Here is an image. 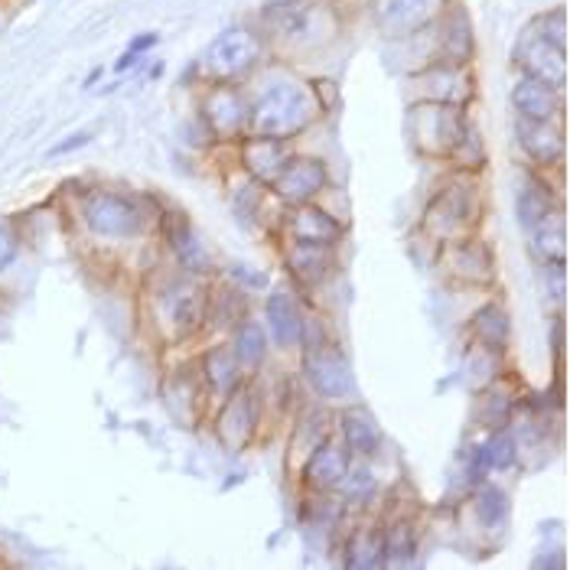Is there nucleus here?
<instances>
[{
	"label": "nucleus",
	"mask_w": 570,
	"mask_h": 570,
	"mask_svg": "<svg viewBox=\"0 0 570 570\" xmlns=\"http://www.w3.org/2000/svg\"><path fill=\"white\" fill-rule=\"evenodd\" d=\"M225 343H228V350L235 352V358L242 362V368L248 375H262V368L267 365V355H271V340H267V330H264L262 320L245 316L242 323H235L225 333Z\"/></svg>",
	"instance_id": "obj_33"
},
{
	"label": "nucleus",
	"mask_w": 570,
	"mask_h": 570,
	"mask_svg": "<svg viewBox=\"0 0 570 570\" xmlns=\"http://www.w3.org/2000/svg\"><path fill=\"white\" fill-rule=\"evenodd\" d=\"M528 27H531L534 33L548 37L551 43L568 46V10H564V7H551V10H544V13L531 17V23H528Z\"/></svg>",
	"instance_id": "obj_43"
},
{
	"label": "nucleus",
	"mask_w": 570,
	"mask_h": 570,
	"mask_svg": "<svg viewBox=\"0 0 570 570\" xmlns=\"http://www.w3.org/2000/svg\"><path fill=\"white\" fill-rule=\"evenodd\" d=\"M160 401L167 407V414L174 417L179 428H199L209 411H213V395L199 375V365H196V355L170 365L160 379Z\"/></svg>",
	"instance_id": "obj_13"
},
{
	"label": "nucleus",
	"mask_w": 570,
	"mask_h": 570,
	"mask_svg": "<svg viewBox=\"0 0 570 570\" xmlns=\"http://www.w3.org/2000/svg\"><path fill=\"white\" fill-rule=\"evenodd\" d=\"M297 352H301V375L307 382L309 395L320 404L355 401L358 385H355L350 355L343 350V343L336 340V333L330 330V323L323 320V313H313L307 307Z\"/></svg>",
	"instance_id": "obj_4"
},
{
	"label": "nucleus",
	"mask_w": 570,
	"mask_h": 570,
	"mask_svg": "<svg viewBox=\"0 0 570 570\" xmlns=\"http://www.w3.org/2000/svg\"><path fill=\"white\" fill-rule=\"evenodd\" d=\"M320 121V108L307 79L277 76L262 91H252V128L248 134L277 137V140H301Z\"/></svg>",
	"instance_id": "obj_5"
},
{
	"label": "nucleus",
	"mask_w": 570,
	"mask_h": 570,
	"mask_svg": "<svg viewBox=\"0 0 570 570\" xmlns=\"http://www.w3.org/2000/svg\"><path fill=\"white\" fill-rule=\"evenodd\" d=\"M23 228H20V219L17 216H3L0 219V274H7L13 264L20 262L23 255Z\"/></svg>",
	"instance_id": "obj_42"
},
{
	"label": "nucleus",
	"mask_w": 570,
	"mask_h": 570,
	"mask_svg": "<svg viewBox=\"0 0 570 570\" xmlns=\"http://www.w3.org/2000/svg\"><path fill=\"white\" fill-rule=\"evenodd\" d=\"M209 281L193 277L179 267H164L150 274L144 287V304L164 346H189L206 336Z\"/></svg>",
	"instance_id": "obj_1"
},
{
	"label": "nucleus",
	"mask_w": 570,
	"mask_h": 570,
	"mask_svg": "<svg viewBox=\"0 0 570 570\" xmlns=\"http://www.w3.org/2000/svg\"><path fill=\"white\" fill-rule=\"evenodd\" d=\"M531 568L538 570H564L568 568V558L561 554V548H544V554H538L534 561H531Z\"/></svg>",
	"instance_id": "obj_48"
},
{
	"label": "nucleus",
	"mask_w": 570,
	"mask_h": 570,
	"mask_svg": "<svg viewBox=\"0 0 570 570\" xmlns=\"http://www.w3.org/2000/svg\"><path fill=\"white\" fill-rule=\"evenodd\" d=\"M274 235L294 238V242H313V245H343L350 238V219H343L323 199H316V203L281 209Z\"/></svg>",
	"instance_id": "obj_18"
},
{
	"label": "nucleus",
	"mask_w": 570,
	"mask_h": 570,
	"mask_svg": "<svg viewBox=\"0 0 570 570\" xmlns=\"http://www.w3.org/2000/svg\"><path fill=\"white\" fill-rule=\"evenodd\" d=\"M522 395H525V389L519 385L515 372L505 368L495 382H489L485 389L476 392V417H480V424H483L485 431L512 424Z\"/></svg>",
	"instance_id": "obj_31"
},
{
	"label": "nucleus",
	"mask_w": 570,
	"mask_h": 570,
	"mask_svg": "<svg viewBox=\"0 0 570 570\" xmlns=\"http://www.w3.org/2000/svg\"><path fill=\"white\" fill-rule=\"evenodd\" d=\"M352 463H355V456L350 453V446L336 438V431H330L326 438L316 440L304 453V460L297 463L301 495H333L346 480Z\"/></svg>",
	"instance_id": "obj_16"
},
{
	"label": "nucleus",
	"mask_w": 570,
	"mask_h": 570,
	"mask_svg": "<svg viewBox=\"0 0 570 570\" xmlns=\"http://www.w3.org/2000/svg\"><path fill=\"white\" fill-rule=\"evenodd\" d=\"M340 30L323 0H267L258 13V33L271 52H301L330 43Z\"/></svg>",
	"instance_id": "obj_6"
},
{
	"label": "nucleus",
	"mask_w": 570,
	"mask_h": 570,
	"mask_svg": "<svg viewBox=\"0 0 570 570\" xmlns=\"http://www.w3.org/2000/svg\"><path fill=\"white\" fill-rule=\"evenodd\" d=\"M466 502H470V512H473L476 525L483 531H499V528L509 525L512 495H509L505 485H499L495 480H483L480 485H473L466 492Z\"/></svg>",
	"instance_id": "obj_35"
},
{
	"label": "nucleus",
	"mask_w": 570,
	"mask_h": 570,
	"mask_svg": "<svg viewBox=\"0 0 570 570\" xmlns=\"http://www.w3.org/2000/svg\"><path fill=\"white\" fill-rule=\"evenodd\" d=\"M568 91L564 88L548 86L534 76L519 72L515 82L509 88V101H512V111L515 118H525V121H564L568 118Z\"/></svg>",
	"instance_id": "obj_27"
},
{
	"label": "nucleus",
	"mask_w": 570,
	"mask_h": 570,
	"mask_svg": "<svg viewBox=\"0 0 570 570\" xmlns=\"http://www.w3.org/2000/svg\"><path fill=\"white\" fill-rule=\"evenodd\" d=\"M466 336H470L466 343H476V346L509 355V350H512V313L505 307V301L489 294L483 304L470 313Z\"/></svg>",
	"instance_id": "obj_30"
},
{
	"label": "nucleus",
	"mask_w": 570,
	"mask_h": 570,
	"mask_svg": "<svg viewBox=\"0 0 570 570\" xmlns=\"http://www.w3.org/2000/svg\"><path fill=\"white\" fill-rule=\"evenodd\" d=\"M160 203L164 199L154 193L137 196L118 186L88 183L76 193V219L95 242H134L154 228Z\"/></svg>",
	"instance_id": "obj_2"
},
{
	"label": "nucleus",
	"mask_w": 570,
	"mask_h": 570,
	"mask_svg": "<svg viewBox=\"0 0 570 570\" xmlns=\"http://www.w3.org/2000/svg\"><path fill=\"white\" fill-rule=\"evenodd\" d=\"M512 66L525 76H534L541 82L554 88H564L568 91V46L551 43L548 37L534 33L531 27L522 30L519 43H515V56H512Z\"/></svg>",
	"instance_id": "obj_23"
},
{
	"label": "nucleus",
	"mask_w": 570,
	"mask_h": 570,
	"mask_svg": "<svg viewBox=\"0 0 570 570\" xmlns=\"http://www.w3.org/2000/svg\"><path fill=\"white\" fill-rule=\"evenodd\" d=\"M140 62H144V59H137L131 49H125V52H121V59L115 62V72H118V76H125L128 69H134V66H140Z\"/></svg>",
	"instance_id": "obj_49"
},
{
	"label": "nucleus",
	"mask_w": 570,
	"mask_h": 570,
	"mask_svg": "<svg viewBox=\"0 0 570 570\" xmlns=\"http://www.w3.org/2000/svg\"><path fill=\"white\" fill-rule=\"evenodd\" d=\"M196 121L213 137V144H238L252 128V91L248 82L203 86L196 101Z\"/></svg>",
	"instance_id": "obj_10"
},
{
	"label": "nucleus",
	"mask_w": 570,
	"mask_h": 570,
	"mask_svg": "<svg viewBox=\"0 0 570 570\" xmlns=\"http://www.w3.org/2000/svg\"><path fill=\"white\" fill-rule=\"evenodd\" d=\"M267 389L262 385V375H252L242 389H235L232 395L213 404L209 411V428L213 438L228 456H242L245 450H252L264 434V421H267Z\"/></svg>",
	"instance_id": "obj_7"
},
{
	"label": "nucleus",
	"mask_w": 570,
	"mask_h": 570,
	"mask_svg": "<svg viewBox=\"0 0 570 570\" xmlns=\"http://www.w3.org/2000/svg\"><path fill=\"white\" fill-rule=\"evenodd\" d=\"M271 203V193L267 186L242 176L238 186L232 189V216L235 222H242L245 228H264V216H267V206Z\"/></svg>",
	"instance_id": "obj_39"
},
{
	"label": "nucleus",
	"mask_w": 570,
	"mask_h": 570,
	"mask_svg": "<svg viewBox=\"0 0 570 570\" xmlns=\"http://www.w3.org/2000/svg\"><path fill=\"white\" fill-rule=\"evenodd\" d=\"M271 49L258 33V27L238 23L222 30L206 52L196 59L193 72L199 76V86H216V82H248L264 62Z\"/></svg>",
	"instance_id": "obj_8"
},
{
	"label": "nucleus",
	"mask_w": 570,
	"mask_h": 570,
	"mask_svg": "<svg viewBox=\"0 0 570 570\" xmlns=\"http://www.w3.org/2000/svg\"><path fill=\"white\" fill-rule=\"evenodd\" d=\"M485 219V189L483 174H463L446 170V176L431 193V199L421 209L417 232L434 248H443L470 232H480Z\"/></svg>",
	"instance_id": "obj_3"
},
{
	"label": "nucleus",
	"mask_w": 570,
	"mask_h": 570,
	"mask_svg": "<svg viewBox=\"0 0 570 570\" xmlns=\"http://www.w3.org/2000/svg\"><path fill=\"white\" fill-rule=\"evenodd\" d=\"M515 144L525 164L538 174H561L568 164V125L564 121H525L515 118Z\"/></svg>",
	"instance_id": "obj_20"
},
{
	"label": "nucleus",
	"mask_w": 570,
	"mask_h": 570,
	"mask_svg": "<svg viewBox=\"0 0 570 570\" xmlns=\"http://www.w3.org/2000/svg\"><path fill=\"white\" fill-rule=\"evenodd\" d=\"M358 522L346 528L340 538V564L346 570H379L385 568V534L379 519L355 515Z\"/></svg>",
	"instance_id": "obj_28"
},
{
	"label": "nucleus",
	"mask_w": 570,
	"mask_h": 570,
	"mask_svg": "<svg viewBox=\"0 0 570 570\" xmlns=\"http://www.w3.org/2000/svg\"><path fill=\"white\" fill-rule=\"evenodd\" d=\"M157 46H160V33L157 30H147V33H137L131 43H128V49H131L137 59H147Z\"/></svg>",
	"instance_id": "obj_47"
},
{
	"label": "nucleus",
	"mask_w": 570,
	"mask_h": 570,
	"mask_svg": "<svg viewBox=\"0 0 570 570\" xmlns=\"http://www.w3.org/2000/svg\"><path fill=\"white\" fill-rule=\"evenodd\" d=\"M235 147L242 174L262 186H271L274 176L287 167V160L297 154L294 140H277V137H262V134H245Z\"/></svg>",
	"instance_id": "obj_25"
},
{
	"label": "nucleus",
	"mask_w": 570,
	"mask_h": 570,
	"mask_svg": "<svg viewBox=\"0 0 570 570\" xmlns=\"http://www.w3.org/2000/svg\"><path fill=\"white\" fill-rule=\"evenodd\" d=\"M225 277L232 284H238L242 291H248V294H262V291H267V284H271L267 271H262V267H255V264L248 262L225 264Z\"/></svg>",
	"instance_id": "obj_44"
},
{
	"label": "nucleus",
	"mask_w": 570,
	"mask_h": 570,
	"mask_svg": "<svg viewBox=\"0 0 570 570\" xmlns=\"http://www.w3.org/2000/svg\"><path fill=\"white\" fill-rule=\"evenodd\" d=\"M307 82H309V88H313V98H316L320 118H330V115L340 108V101H343L340 86H336L333 79H307Z\"/></svg>",
	"instance_id": "obj_45"
},
{
	"label": "nucleus",
	"mask_w": 570,
	"mask_h": 570,
	"mask_svg": "<svg viewBox=\"0 0 570 570\" xmlns=\"http://www.w3.org/2000/svg\"><path fill=\"white\" fill-rule=\"evenodd\" d=\"M438 262L446 281L456 287L492 294L499 284V262H495L492 245L483 238V232H470V235L438 248Z\"/></svg>",
	"instance_id": "obj_12"
},
{
	"label": "nucleus",
	"mask_w": 570,
	"mask_h": 570,
	"mask_svg": "<svg viewBox=\"0 0 570 570\" xmlns=\"http://www.w3.org/2000/svg\"><path fill=\"white\" fill-rule=\"evenodd\" d=\"M431 46L434 62H453V66H476V23L466 3L446 0L440 17L431 27Z\"/></svg>",
	"instance_id": "obj_19"
},
{
	"label": "nucleus",
	"mask_w": 570,
	"mask_h": 570,
	"mask_svg": "<svg viewBox=\"0 0 570 570\" xmlns=\"http://www.w3.org/2000/svg\"><path fill=\"white\" fill-rule=\"evenodd\" d=\"M443 7L446 0H368V17L389 43H397L428 30Z\"/></svg>",
	"instance_id": "obj_21"
},
{
	"label": "nucleus",
	"mask_w": 570,
	"mask_h": 570,
	"mask_svg": "<svg viewBox=\"0 0 570 570\" xmlns=\"http://www.w3.org/2000/svg\"><path fill=\"white\" fill-rule=\"evenodd\" d=\"M154 232L160 235L167 255L174 258V267L193 274V277H206V281L216 277V258L206 248V242L199 238V232H196V225H193L186 209L170 206L164 199L160 209H157V219H154Z\"/></svg>",
	"instance_id": "obj_11"
},
{
	"label": "nucleus",
	"mask_w": 570,
	"mask_h": 570,
	"mask_svg": "<svg viewBox=\"0 0 570 570\" xmlns=\"http://www.w3.org/2000/svg\"><path fill=\"white\" fill-rule=\"evenodd\" d=\"M252 316V294L242 291L238 284L209 281V316H206V336H225L235 323Z\"/></svg>",
	"instance_id": "obj_32"
},
{
	"label": "nucleus",
	"mask_w": 570,
	"mask_h": 570,
	"mask_svg": "<svg viewBox=\"0 0 570 570\" xmlns=\"http://www.w3.org/2000/svg\"><path fill=\"white\" fill-rule=\"evenodd\" d=\"M489 476H492V470H489V460H485L483 440L466 443V450L460 453V485H463V492H470L473 485H480Z\"/></svg>",
	"instance_id": "obj_41"
},
{
	"label": "nucleus",
	"mask_w": 570,
	"mask_h": 570,
	"mask_svg": "<svg viewBox=\"0 0 570 570\" xmlns=\"http://www.w3.org/2000/svg\"><path fill=\"white\" fill-rule=\"evenodd\" d=\"M470 118L473 115L466 108L438 105V101H407V111H404L407 144L424 160H446V154L460 140Z\"/></svg>",
	"instance_id": "obj_9"
},
{
	"label": "nucleus",
	"mask_w": 570,
	"mask_h": 570,
	"mask_svg": "<svg viewBox=\"0 0 570 570\" xmlns=\"http://www.w3.org/2000/svg\"><path fill=\"white\" fill-rule=\"evenodd\" d=\"M95 140V134L91 131H76L69 134L66 140H59L56 147H49V157L56 160V157H66V154H76V150H82V147H88Z\"/></svg>",
	"instance_id": "obj_46"
},
{
	"label": "nucleus",
	"mask_w": 570,
	"mask_h": 570,
	"mask_svg": "<svg viewBox=\"0 0 570 570\" xmlns=\"http://www.w3.org/2000/svg\"><path fill=\"white\" fill-rule=\"evenodd\" d=\"M531 258L538 264H568V216L558 213L538 228L525 232Z\"/></svg>",
	"instance_id": "obj_36"
},
{
	"label": "nucleus",
	"mask_w": 570,
	"mask_h": 570,
	"mask_svg": "<svg viewBox=\"0 0 570 570\" xmlns=\"http://www.w3.org/2000/svg\"><path fill=\"white\" fill-rule=\"evenodd\" d=\"M0 7H3V0H0Z\"/></svg>",
	"instance_id": "obj_52"
},
{
	"label": "nucleus",
	"mask_w": 570,
	"mask_h": 570,
	"mask_svg": "<svg viewBox=\"0 0 570 570\" xmlns=\"http://www.w3.org/2000/svg\"><path fill=\"white\" fill-rule=\"evenodd\" d=\"M483 450L492 473H509V470H515V466H519V460H522V440H519V434H515V428H512V424L485 431Z\"/></svg>",
	"instance_id": "obj_40"
},
{
	"label": "nucleus",
	"mask_w": 570,
	"mask_h": 570,
	"mask_svg": "<svg viewBox=\"0 0 570 570\" xmlns=\"http://www.w3.org/2000/svg\"><path fill=\"white\" fill-rule=\"evenodd\" d=\"M382 534H385V568H411L421 558V525L411 515H385Z\"/></svg>",
	"instance_id": "obj_34"
},
{
	"label": "nucleus",
	"mask_w": 570,
	"mask_h": 570,
	"mask_svg": "<svg viewBox=\"0 0 570 570\" xmlns=\"http://www.w3.org/2000/svg\"><path fill=\"white\" fill-rule=\"evenodd\" d=\"M307 297L297 287H271L264 294L262 323L267 330L271 346H277L281 352L297 350L301 333H304V316H307Z\"/></svg>",
	"instance_id": "obj_22"
},
{
	"label": "nucleus",
	"mask_w": 570,
	"mask_h": 570,
	"mask_svg": "<svg viewBox=\"0 0 570 570\" xmlns=\"http://www.w3.org/2000/svg\"><path fill=\"white\" fill-rule=\"evenodd\" d=\"M333 431L350 446L355 460H375L385 450V428L379 424L372 407H365L362 401L340 404V411L333 414Z\"/></svg>",
	"instance_id": "obj_24"
},
{
	"label": "nucleus",
	"mask_w": 570,
	"mask_h": 570,
	"mask_svg": "<svg viewBox=\"0 0 570 570\" xmlns=\"http://www.w3.org/2000/svg\"><path fill=\"white\" fill-rule=\"evenodd\" d=\"M157 76H164V62H157V66L150 69V79H157Z\"/></svg>",
	"instance_id": "obj_51"
},
{
	"label": "nucleus",
	"mask_w": 570,
	"mask_h": 570,
	"mask_svg": "<svg viewBox=\"0 0 570 570\" xmlns=\"http://www.w3.org/2000/svg\"><path fill=\"white\" fill-rule=\"evenodd\" d=\"M505 368H509L505 352L485 350V346H476V343H466L463 362H460V375L466 379V385H470L473 395H476L480 389H485L489 382H495Z\"/></svg>",
	"instance_id": "obj_37"
},
{
	"label": "nucleus",
	"mask_w": 570,
	"mask_h": 570,
	"mask_svg": "<svg viewBox=\"0 0 570 570\" xmlns=\"http://www.w3.org/2000/svg\"><path fill=\"white\" fill-rule=\"evenodd\" d=\"M443 164L450 170H463V174H485V167H489V147H485L483 131H480V125L473 118L463 128L460 140L453 144V150L446 154Z\"/></svg>",
	"instance_id": "obj_38"
},
{
	"label": "nucleus",
	"mask_w": 570,
	"mask_h": 570,
	"mask_svg": "<svg viewBox=\"0 0 570 570\" xmlns=\"http://www.w3.org/2000/svg\"><path fill=\"white\" fill-rule=\"evenodd\" d=\"M558 213H564V196L554 186V176L525 167V174L515 186V219H519V225L531 232Z\"/></svg>",
	"instance_id": "obj_26"
},
{
	"label": "nucleus",
	"mask_w": 570,
	"mask_h": 570,
	"mask_svg": "<svg viewBox=\"0 0 570 570\" xmlns=\"http://www.w3.org/2000/svg\"><path fill=\"white\" fill-rule=\"evenodd\" d=\"M411 101H438L466 108L476 101V66H453V62H428L407 76Z\"/></svg>",
	"instance_id": "obj_14"
},
{
	"label": "nucleus",
	"mask_w": 570,
	"mask_h": 570,
	"mask_svg": "<svg viewBox=\"0 0 570 570\" xmlns=\"http://www.w3.org/2000/svg\"><path fill=\"white\" fill-rule=\"evenodd\" d=\"M281 267L304 297L323 291L333 274L340 271V245H313V242H294L281 238Z\"/></svg>",
	"instance_id": "obj_17"
},
{
	"label": "nucleus",
	"mask_w": 570,
	"mask_h": 570,
	"mask_svg": "<svg viewBox=\"0 0 570 570\" xmlns=\"http://www.w3.org/2000/svg\"><path fill=\"white\" fill-rule=\"evenodd\" d=\"M196 365H199V375L209 389L213 401H222L225 395H232L235 389H242L252 375L242 368V362L235 358V352L228 350L225 336L209 343L206 350L196 355Z\"/></svg>",
	"instance_id": "obj_29"
},
{
	"label": "nucleus",
	"mask_w": 570,
	"mask_h": 570,
	"mask_svg": "<svg viewBox=\"0 0 570 570\" xmlns=\"http://www.w3.org/2000/svg\"><path fill=\"white\" fill-rule=\"evenodd\" d=\"M101 76H105V69H101V66H95V69H91V72H88V76H86V82H82V88H86V91H91V88L98 86V79H101Z\"/></svg>",
	"instance_id": "obj_50"
},
{
	"label": "nucleus",
	"mask_w": 570,
	"mask_h": 570,
	"mask_svg": "<svg viewBox=\"0 0 570 570\" xmlns=\"http://www.w3.org/2000/svg\"><path fill=\"white\" fill-rule=\"evenodd\" d=\"M333 189V170L323 157L316 154H294L287 160V167L274 176V183L267 186V193L274 196V203L281 209L291 206H304V203H316Z\"/></svg>",
	"instance_id": "obj_15"
}]
</instances>
